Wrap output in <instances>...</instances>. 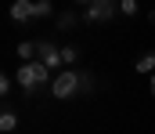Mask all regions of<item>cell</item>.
Wrapping results in <instances>:
<instances>
[{
	"label": "cell",
	"mask_w": 155,
	"mask_h": 134,
	"mask_svg": "<svg viewBox=\"0 0 155 134\" xmlns=\"http://www.w3.org/2000/svg\"><path fill=\"white\" fill-rule=\"evenodd\" d=\"M15 80H18V87L22 91H33L36 87H47V80H51V69L47 65H40V62H22L18 65V73H15Z\"/></svg>",
	"instance_id": "cell-1"
},
{
	"label": "cell",
	"mask_w": 155,
	"mask_h": 134,
	"mask_svg": "<svg viewBox=\"0 0 155 134\" xmlns=\"http://www.w3.org/2000/svg\"><path fill=\"white\" fill-rule=\"evenodd\" d=\"M79 91V73L76 69H61L54 80H51V94L58 98V101H65V98H72Z\"/></svg>",
	"instance_id": "cell-2"
},
{
	"label": "cell",
	"mask_w": 155,
	"mask_h": 134,
	"mask_svg": "<svg viewBox=\"0 0 155 134\" xmlns=\"http://www.w3.org/2000/svg\"><path fill=\"white\" fill-rule=\"evenodd\" d=\"M119 11V4L112 0H90V4H83V18L87 22H94V26H101V22H112Z\"/></svg>",
	"instance_id": "cell-3"
},
{
	"label": "cell",
	"mask_w": 155,
	"mask_h": 134,
	"mask_svg": "<svg viewBox=\"0 0 155 134\" xmlns=\"http://www.w3.org/2000/svg\"><path fill=\"white\" fill-rule=\"evenodd\" d=\"M36 62H40V65H47V69L65 65V62H61V47L47 44V40H36Z\"/></svg>",
	"instance_id": "cell-4"
},
{
	"label": "cell",
	"mask_w": 155,
	"mask_h": 134,
	"mask_svg": "<svg viewBox=\"0 0 155 134\" xmlns=\"http://www.w3.org/2000/svg\"><path fill=\"white\" fill-rule=\"evenodd\" d=\"M11 18H15V22L36 18V0H15V4H11Z\"/></svg>",
	"instance_id": "cell-5"
},
{
	"label": "cell",
	"mask_w": 155,
	"mask_h": 134,
	"mask_svg": "<svg viewBox=\"0 0 155 134\" xmlns=\"http://www.w3.org/2000/svg\"><path fill=\"white\" fill-rule=\"evenodd\" d=\"M0 131L4 134H18V112L15 109H4L0 112Z\"/></svg>",
	"instance_id": "cell-6"
},
{
	"label": "cell",
	"mask_w": 155,
	"mask_h": 134,
	"mask_svg": "<svg viewBox=\"0 0 155 134\" xmlns=\"http://www.w3.org/2000/svg\"><path fill=\"white\" fill-rule=\"evenodd\" d=\"M134 65H137V73H155V51H144Z\"/></svg>",
	"instance_id": "cell-7"
},
{
	"label": "cell",
	"mask_w": 155,
	"mask_h": 134,
	"mask_svg": "<svg viewBox=\"0 0 155 134\" xmlns=\"http://www.w3.org/2000/svg\"><path fill=\"white\" fill-rule=\"evenodd\" d=\"M33 54H36V40H22V44H18V58H22V62H36Z\"/></svg>",
	"instance_id": "cell-8"
},
{
	"label": "cell",
	"mask_w": 155,
	"mask_h": 134,
	"mask_svg": "<svg viewBox=\"0 0 155 134\" xmlns=\"http://www.w3.org/2000/svg\"><path fill=\"white\" fill-rule=\"evenodd\" d=\"M72 26H76V11H65V15H58V29H61V33H69Z\"/></svg>",
	"instance_id": "cell-9"
},
{
	"label": "cell",
	"mask_w": 155,
	"mask_h": 134,
	"mask_svg": "<svg viewBox=\"0 0 155 134\" xmlns=\"http://www.w3.org/2000/svg\"><path fill=\"white\" fill-rule=\"evenodd\" d=\"M79 91H83V94L94 91V73H79Z\"/></svg>",
	"instance_id": "cell-10"
},
{
	"label": "cell",
	"mask_w": 155,
	"mask_h": 134,
	"mask_svg": "<svg viewBox=\"0 0 155 134\" xmlns=\"http://www.w3.org/2000/svg\"><path fill=\"white\" fill-rule=\"evenodd\" d=\"M76 58H79V51H76V47H61V62H65L69 69H72V62H76Z\"/></svg>",
	"instance_id": "cell-11"
},
{
	"label": "cell",
	"mask_w": 155,
	"mask_h": 134,
	"mask_svg": "<svg viewBox=\"0 0 155 134\" xmlns=\"http://www.w3.org/2000/svg\"><path fill=\"white\" fill-rule=\"evenodd\" d=\"M119 11L134 18V15H137V0H119Z\"/></svg>",
	"instance_id": "cell-12"
},
{
	"label": "cell",
	"mask_w": 155,
	"mask_h": 134,
	"mask_svg": "<svg viewBox=\"0 0 155 134\" xmlns=\"http://www.w3.org/2000/svg\"><path fill=\"white\" fill-rule=\"evenodd\" d=\"M51 11H54V7H51L47 0H36V18H51Z\"/></svg>",
	"instance_id": "cell-13"
},
{
	"label": "cell",
	"mask_w": 155,
	"mask_h": 134,
	"mask_svg": "<svg viewBox=\"0 0 155 134\" xmlns=\"http://www.w3.org/2000/svg\"><path fill=\"white\" fill-rule=\"evenodd\" d=\"M152 98H155V76H152Z\"/></svg>",
	"instance_id": "cell-14"
},
{
	"label": "cell",
	"mask_w": 155,
	"mask_h": 134,
	"mask_svg": "<svg viewBox=\"0 0 155 134\" xmlns=\"http://www.w3.org/2000/svg\"><path fill=\"white\" fill-rule=\"evenodd\" d=\"M152 18H155V7H152Z\"/></svg>",
	"instance_id": "cell-15"
}]
</instances>
